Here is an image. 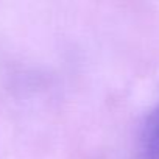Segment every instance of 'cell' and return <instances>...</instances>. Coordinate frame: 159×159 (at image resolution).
Segmentation results:
<instances>
[{
    "label": "cell",
    "mask_w": 159,
    "mask_h": 159,
    "mask_svg": "<svg viewBox=\"0 0 159 159\" xmlns=\"http://www.w3.org/2000/svg\"><path fill=\"white\" fill-rule=\"evenodd\" d=\"M140 159H159V103L147 116L140 133Z\"/></svg>",
    "instance_id": "6da1fadb"
}]
</instances>
